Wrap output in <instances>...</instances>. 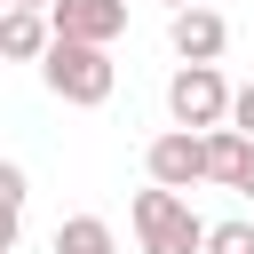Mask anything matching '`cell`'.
Here are the masks:
<instances>
[{
	"instance_id": "cell-7",
	"label": "cell",
	"mask_w": 254,
	"mask_h": 254,
	"mask_svg": "<svg viewBox=\"0 0 254 254\" xmlns=\"http://www.w3.org/2000/svg\"><path fill=\"white\" fill-rule=\"evenodd\" d=\"M48 48H56V24H48V8H8V16H0V56L32 64V56H48Z\"/></svg>"
},
{
	"instance_id": "cell-11",
	"label": "cell",
	"mask_w": 254,
	"mask_h": 254,
	"mask_svg": "<svg viewBox=\"0 0 254 254\" xmlns=\"http://www.w3.org/2000/svg\"><path fill=\"white\" fill-rule=\"evenodd\" d=\"M0 198H8V230H16L24 222V198H32L24 190V167H0Z\"/></svg>"
},
{
	"instance_id": "cell-9",
	"label": "cell",
	"mask_w": 254,
	"mask_h": 254,
	"mask_svg": "<svg viewBox=\"0 0 254 254\" xmlns=\"http://www.w3.org/2000/svg\"><path fill=\"white\" fill-rule=\"evenodd\" d=\"M56 254H119V238L103 214H71V222H56Z\"/></svg>"
},
{
	"instance_id": "cell-6",
	"label": "cell",
	"mask_w": 254,
	"mask_h": 254,
	"mask_svg": "<svg viewBox=\"0 0 254 254\" xmlns=\"http://www.w3.org/2000/svg\"><path fill=\"white\" fill-rule=\"evenodd\" d=\"M167 40H175V56L183 64H214L222 48H230V24L198 0V8H175V24H167Z\"/></svg>"
},
{
	"instance_id": "cell-15",
	"label": "cell",
	"mask_w": 254,
	"mask_h": 254,
	"mask_svg": "<svg viewBox=\"0 0 254 254\" xmlns=\"http://www.w3.org/2000/svg\"><path fill=\"white\" fill-rule=\"evenodd\" d=\"M167 8H198V0H167Z\"/></svg>"
},
{
	"instance_id": "cell-13",
	"label": "cell",
	"mask_w": 254,
	"mask_h": 254,
	"mask_svg": "<svg viewBox=\"0 0 254 254\" xmlns=\"http://www.w3.org/2000/svg\"><path fill=\"white\" fill-rule=\"evenodd\" d=\"M238 190H246V198H254V151H246V175H238Z\"/></svg>"
},
{
	"instance_id": "cell-8",
	"label": "cell",
	"mask_w": 254,
	"mask_h": 254,
	"mask_svg": "<svg viewBox=\"0 0 254 254\" xmlns=\"http://www.w3.org/2000/svg\"><path fill=\"white\" fill-rule=\"evenodd\" d=\"M246 151H254V135H238V127H206V183H230V190H238Z\"/></svg>"
},
{
	"instance_id": "cell-3",
	"label": "cell",
	"mask_w": 254,
	"mask_h": 254,
	"mask_svg": "<svg viewBox=\"0 0 254 254\" xmlns=\"http://www.w3.org/2000/svg\"><path fill=\"white\" fill-rule=\"evenodd\" d=\"M230 103H238V87L214 71V64H183L175 79H167V111H175V127H230Z\"/></svg>"
},
{
	"instance_id": "cell-12",
	"label": "cell",
	"mask_w": 254,
	"mask_h": 254,
	"mask_svg": "<svg viewBox=\"0 0 254 254\" xmlns=\"http://www.w3.org/2000/svg\"><path fill=\"white\" fill-rule=\"evenodd\" d=\"M230 127H238V135H254V79L238 87V103H230Z\"/></svg>"
},
{
	"instance_id": "cell-10",
	"label": "cell",
	"mask_w": 254,
	"mask_h": 254,
	"mask_svg": "<svg viewBox=\"0 0 254 254\" xmlns=\"http://www.w3.org/2000/svg\"><path fill=\"white\" fill-rule=\"evenodd\" d=\"M206 254H254V222H214L206 230Z\"/></svg>"
},
{
	"instance_id": "cell-14",
	"label": "cell",
	"mask_w": 254,
	"mask_h": 254,
	"mask_svg": "<svg viewBox=\"0 0 254 254\" xmlns=\"http://www.w3.org/2000/svg\"><path fill=\"white\" fill-rule=\"evenodd\" d=\"M8 8H56V0H8Z\"/></svg>"
},
{
	"instance_id": "cell-2",
	"label": "cell",
	"mask_w": 254,
	"mask_h": 254,
	"mask_svg": "<svg viewBox=\"0 0 254 254\" xmlns=\"http://www.w3.org/2000/svg\"><path fill=\"white\" fill-rule=\"evenodd\" d=\"M127 214H135L143 254H206V230H214V222H198L183 190L151 183V190H135V206H127Z\"/></svg>"
},
{
	"instance_id": "cell-1",
	"label": "cell",
	"mask_w": 254,
	"mask_h": 254,
	"mask_svg": "<svg viewBox=\"0 0 254 254\" xmlns=\"http://www.w3.org/2000/svg\"><path fill=\"white\" fill-rule=\"evenodd\" d=\"M40 79H48V95H64V103L95 111V103H111V87H119V64H111V48L56 40V48L40 56Z\"/></svg>"
},
{
	"instance_id": "cell-5",
	"label": "cell",
	"mask_w": 254,
	"mask_h": 254,
	"mask_svg": "<svg viewBox=\"0 0 254 254\" xmlns=\"http://www.w3.org/2000/svg\"><path fill=\"white\" fill-rule=\"evenodd\" d=\"M56 40H87V48H111L127 32V0H56L48 8Z\"/></svg>"
},
{
	"instance_id": "cell-4",
	"label": "cell",
	"mask_w": 254,
	"mask_h": 254,
	"mask_svg": "<svg viewBox=\"0 0 254 254\" xmlns=\"http://www.w3.org/2000/svg\"><path fill=\"white\" fill-rule=\"evenodd\" d=\"M143 167H151V183L190 190V183H206V135H198V127H167V135L143 151Z\"/></svg>"
}]
</instances>
